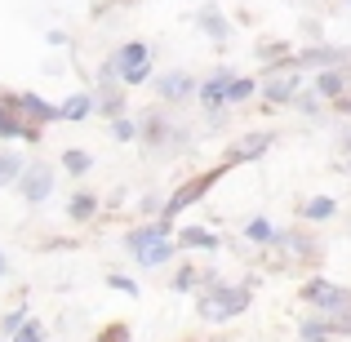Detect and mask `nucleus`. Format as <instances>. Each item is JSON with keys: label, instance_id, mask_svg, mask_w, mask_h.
I'll list each match as a JSON object with an SVG mask.
<instances>
[{"label": "nucleus", "instance_id": "6", "mask_svg": "<svg viewBox=\"0 0 351 342\" xmlns=\"http://www.w3.org/2000/svg\"><path fill=\"white\" fill-rule=\"evenodd\" d=\"M18 191H23L32 205L49 200V191H53V169H49V164H32V169H23V178H18Z\"/></svg>", "mask_w": 351, "mask_h": 342}, {"label": "nucleus", "instance_id": "8", "mask_svg": "<svg viewBox=\"0 0 351 342\" xmlns=\"http://www.w3.org/2000/svg\"><path fill=\"white\" fill-rule=\"evenodd\" d=\"M263 94H267V103H289V98H298V71H280V76L271 71Z\"/></svg>", "mask_w": 351, "mask_h": 342}, {"label": "nucleus", "instance_id": "27", "mask_svg": "<svg viewBox=\"0 0 351 342\" xmlns=\"http://www.w3.org/2000/svg\"><path fill=\"white\" fill-rule=\"evenodd\" d=\"M112 289H120V293H134V298H138V284L129 280V276H112Z\"/></svg>", "mask_w": 351, "mask_h": 342}, {"label": "nucleus", "instance_id": "1", "mask_svg": "<svg viewBox=\"0 0 351 342\" xmlns=\"http://www.w3.org/2000/svg\"><path fill=\"white\" fill-rule=\"evenodd\" d=\"M129 254L138 258L143 267H160V262H169L173 258V240H169V223H152V227H134L129 231Z\"/></svg>", "mask_w": 351, "mask_h": 342}, {"label": "nucleus", "instance_id": "14", "mask_svg": "<svg viewBox=\"0 0 351 342\" xmlns=\"http://www.w3.org/2000/svg\"><path fill=\"white\" fill-rule=\"evenodd\" d=\"M156 89H160L169 103H178V98H187V94H191V80L182 76V71H173V76H160V80H156Z\"/></svg>", "mask_w": 351, "mask_h": 342}, {"label": "nucleus", "instance_id": "11", "mask_svg": "<svg viewBox=\"0 0 351 342\" xmlns=\"http://www.w3.org/2000/svg\"><path fill=\"white\" fill-rule=\"evenodd\" d=\"M334 214H338V200L334 196H316V200L302 205V218H307V223H329Z\"/></svg>", "mask_w": 351, "mask_h": 342}, {"label": "nucleus", "instance_id": "17", "mask_svg": "<svg viewBox=\"0 0 351 342\" xmlns=\"http://www.w3.org/2000/svg\"><path fill=\"white\" fill-rule=\"evenodd\" d=\"M178 240H182V245H191V249H218V236H214V231H205V227H187Z\"/></svg>", "mask_w": 351, "mask_h": 342}, {"label": "nucleus", "instance_id": "26", "mask_svg": "<svg viewBox=\"0 0 351 342\" xmlns=\"http://www.w3.org/2000/svg\"><path fill=\"white\" fill-rule=\"evenodd\" d=\"M112 134L120 138V143H129V138H134V120H125V116H120L116 125H112Z\"/></svg>", "mask_w": 351, "mask_h": 342}, {"label": "nucleus", "instance_id": "21", "mask_svg": "<svg viewBox=\"0 0 351 342\" xmlns=\"http://www.w3.org/2000/svg\"><path fill=\"white\" fill-rule=\"evenodd\" d=\"M18 178H23V160L9 156V151H0V187H5V182H18Z\"/></svg>", "mask_w": 351, "mask_h": 342}, {"label": "nucleus", "instance_id": "5", "mask_svg": "<svg viewBox=\"0 0 351 342\" xmlns=\"http://www.w3.org/2000/svg\"><path fill=\"white\" fill-rule=\"evenodd\" d=\"M218 178H223V169H209V173H200V178H191L187 187H178V191H173V196H169V205H165V223H169L173 214H182V209H187V205H196V200L205 196V191L214 187Z\"/></svg>", "mask_w": 351, "mask_h": 342}, {"label": "nucleus", "instance_id": "7", "mask_svg": "<svg viewBox=\"0 0 351 342\" xmlns=\"http://www.w3.org/2000/svg\"><path fill=\"white\" fill-rule=\"evenodd\" d=\"M232 80H236L232 71L218 67L214 76H209L205 85H200V103H205V107H227V89H232Z\"/></svg>", "mask_w": 351, "mask_h": 342}, {"label": "nucleus", "instance_id": "24", "mask_svg": "<svg viewBox=\"0 0 351 342\" xmlns=\"http://www.w3.org/2000/svg\"><path fill=\"white\" fill-rule=\"evenodd\" d=\"M62 164H67L71 173H85V169H89V164H94V160H89L85 151H67V156H62Z\"/></svg>", "mask_w": 351, "mask_h": 342}, {"label": "nucleus", "instance_id": "29", "mask_svg": "<svg viewBox=\"0 0 351 342\" xmlns=\"http://www.w3.org/2000/svg\"><path fill=\"white\" fill-rule=\"evenodd\" d=\"M5 271H9V262H5V258H0V276H5Z\"/></svg>", "mask_w": 351, "mask_h": 342}, {"label": "nucleus", "instance_id": "25", "mask_svg": "<svg viewBox=\"0 0 351 342\" xmlns=\"http://www.w3.org/2000/svg\"><path fill=\"white\" fill-rule=\"evenodd\" d=\"M293 107H298V112H320V94H316V89H311V94H298V98H293Z\"/></svg>", "mask_w": 351, "mask_h": 342}, {"label": "nucleus", "instance_id": "2", "mask_svg": "<svg viewBox=\"0 0 351 342\" xmlns=\"http://www.w3.org/2000/svg\"><path fill=\"white\" fill-rule=\"evenodd\" d=\"M200 320H209V325H223V320L240 316V311L249 307V289L245 284H209L205 293H200Z\"/></svg>", "mask_w": 351, "mask_h": 342}, {"label": "nucleus", "instance_id": "4", "mask_svg": "<svg viewBox=\"0 0 351 342\" xmlns=\"http://www.w3.org/2000/svg\"><path fill=\"white\" fill-rule=\"evenodd\" d=\"M138 67H147V45H138V40H129V45H120V49L112 53V58L103 62V80H129Z\"/></svg>", "mask_w": 351, "mask_h": 342}, {"label": "nucleus", "instance_id": "13", "mask_svg": "<svg viewBox=\"0 0 351 342\" xmlns=\"http://www.w3.org/2000/svg\"><path fill=\"white\" fill-rule=\"evenodd\" d=\"M18 112H27L32 120H62V112H58V107L40 103L36 94H23V98H18Z\"/></svg>", "mask_w": 351, "mask_h": 342}, {"label": "nucleus", "instance_id": "23", "mask_svg": "<svg viewBox=\"0 0 351 342\" xmlns=\"http://www.w3.org/2000/svg\"><path fill=\"white\" fill-rule=\"evenodd\" d=\"M254 80H245V76H240V80H232V89H227V103H245V98L249 94H254Z\"/></svg>", "mask_w": 351, "mask_h": 342}, {"label": "nucleus", "instance_id": "20", "mask_svg": "<svg viewBox=\"0 0 351 342\" xmlns=\"http://www.w3.org/2000/svg\"><path fill=\"white\" fill-rule=\"evenodd\" d=\"M245 236H249V240H258V245H271V240L280 236V231H276L271 223H267V218H254V223L245 227Z\"/></svg>", "mask_w": 351, "mask_h": 342}, {"label": "nucleus", "instance_id": "3", "mask_svg": "<svg viewBox=\"0 0 351 342\" xmlns=\"http://www.w3.org/2000/svg\"><path fill=\"white\" fill-rule=\"evenodd\" d=\"M298 293H302V302L320 307L329 320H347L351 316V289H343V284H334V280H307Z\"/></svg>", "mask_w": 351, "mask_h": 342}, {"label": "nucleus", "instance_id": "28", "mask_svg": "<svg viewBox=\"0 0 351 342\" xmlns=\"http://www.w3.org/2000/svg\"><path fill=\"white\" fill-rule=\"evenodd\" d=\"M191 280H196V276H191V271H182V276H178V284H173V289H178V293H187V289H191Z\"/></svg>", "mask_w": 351, "mask_h": 342}, {"label": "nucleus", "instance_id": "9", "mask_svg": "<svg viewBox=\"0 0 351 342\" xmlns=\"http://www.w3.org/2000/svg\"><path fill=\"white\" fill-rule=\"evenodd\" d=\"M267 147H271V134H245L236 147H227V164L236 160H254V156H263Z\"/></svg>", "mask_w": 351, "mask_h": 342}, {"label": "nucleus", "instance_id": "10", "mask_svg": "<svg viewBox=\"0 0 351 342\" xmlns=\"http://www.w3.org/2000/svg\"><path fill=\"white\" fill-rule=\"evenodd\" d=\"M14 112H18V107H0V138H27V143H32L36 129H27Z\"/></svg>", "mask_w": 351, "mask_h": 342}, {"label": "nucleus", "instance_id": "30", "mask_svg": "<svg viewBox=\"0 0 351 342\" xmlns=\"http://www.w3.org/2000/svg\"><path fill=\"white\" fill-rule=\"evenodd\" d=\"M347 156H351V143H347Z\"/></svg>", "mask_w": 351, "mask_h": 342}, {"label": "nucleus", "instance_id": "12", "mask_svg": "<svg viewBox=\"0 0 351 342\" xmlns=\"http://www.w3.org/2000/svg\"><path fill=\"white\" fill-rule=\"evenodd\" d=\"M316 94L320 98H343L347 94V71H320L316 76Z\"/></svg>", "mask_w": 351, "mask_h": 342}, {"label": "nucleus", "instance_id": "16", "mask_svg": "<svg viewBox=\"0 0 351 342\" xmlns=\"http://www.w3.org/2000/svg\"><path fill=\"white\" fill-rule=\"evenodd\" d=\"M58 112H62V120H85L89 112H94V98H89V94H76V98H67Z\"/></svg>", "mask_w": 351, "mask_h": 342}, {"label": "nucleus", "instance_id": "19", "mask_svg": "<svg viewBox=\"0 0 351 342\" xmlns=\"http://www.w3.org/2000/svg\"><path fill=\"white\" fill-rule=\"evenodd\" d=\"M94 209H98V200L89 196V191H80V196H71V205H67V214L76 218V223H85V218H94Z\"/></svg>", "mask_w": 351, "mask_h": 342}, {"label": "nucleus", "instance_id": "22", "mask_svg": "<svg viewBox=\"0 0 351 342\" xmlns=\"http://www.w3.org/2000/svg\"><path fill=\"white\" fill-rule=\"evenodd\" d=\"M14 342H49V338H45V325H40V320H27V325L14 334Z\"/></svg>", "mask_w": 351, "mask_h": 342}, {"label": "nucleus", "instance_id": "18", "mask_svg": "<svg viewBox=\"0 0 351 342\" xmlns=\"http://www.w3.org/2000/svg\"><path fill=\"white\" fill-rule=\"evenodd\" d=\"M338 329L334 325H320V320H307V325H298V338L302 342H329Z\"/></svg>", "mask_w": 351, "mask_h": 342}, {"label": "nucleus", "instance_id": "15", "mask_svg": "<svg viewBox=\"0 0 351 342\" xmlns=\"http://www.w3.org/2000/svg\"><path fill=\"white\" fill-rule=\"evenodd\" d=\"M200 27H205V32L214 36V40H227V36H232V27H227V18L218 14L214 5H205V9H200Z\"/></svg>", "mask_w": 351, "mask_h": 342}]
</instances>
